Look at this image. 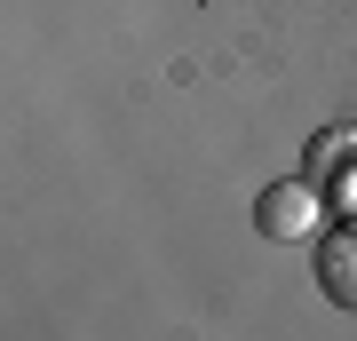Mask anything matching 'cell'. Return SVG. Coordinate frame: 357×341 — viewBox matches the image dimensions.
I'll return each instance as SVG.
<instances>
[{"mask_svg": "<svg viewBox=\"0 0 357 341\" xmlns=\"http://www.w3.org/2000/svg\"><path fill=\"white\" fill-rule=\"evenodd\" d=\"M255 222L270 230V238H310V230H318V190H310V183H278V190H262Z\"/></svg>", "mask_w": 357, "mask_h": 341, "instance_id": "cell-1", "label": "cell"}, {"mask_svg": "<svg viewBox=\"0 0 357 341\" xmlns=\"http://www.w3.org/2000/svg\"><path fill=\"white\" fill-rule=\"evenodd\" d=\"M318 286H326L342 310H357V230H333V238H326V254H318Z\"/></svg>", "mask_w": 357, "mask_h": 341, "instance_id": "cell-2", "label": "cell"}]
</instances>
